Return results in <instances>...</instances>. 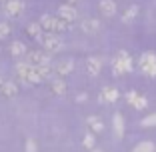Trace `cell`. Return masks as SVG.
Masks as SVG:
<instances>
[{
	"instance_id": "1",
	"label": "cell",
	"mask_w": 156,
	"mask_h": 152,
	"mask_svg": "<svg viewBox=\"0 0 156 152\" xmlns=\"http://www.w3.org/2000/svg\"><path fill=\"white\" fill-rule=\"evenodd\" d=\"M40 26L44 28L48 34H62V32H66L68 30V22L66 20H62V18H58V16H50V14H44L40 18Z\"/></svg>"
},
{
	"instance_id": "2",
	"label": "cell",
	"mask_w": 156,
	"mask_h": 152,
	"mask_svg": "<svg viewBox=\"0 0 156 152\" xmlns=\"http://www.w3.org/2000/svg\"><path fill=\"white\" fill-rule=\"evenodd\" d=\"M16 72H18V76L28 84H40L42 82V76H40V72H38V68L32 66V64H28V62H18V64H16Z\"/></svg>"
},
{
	"instance_id": "3",
	"label": "cell",
	"mask_w": 156,
	"mask_h": 152,
	"mask_svg": "<svg viewBox=\"0 0 156 152\" xmlns=\"http://www.w3.org/2000/svg\"><path fill=\"white\" fill-rule=\"evenodd\" d=\"M26 60H28V64H32V66H50V62H52L50 54L48 52H40V50L28 52Z\"/></svg>"
},
{
	"instance_id": "4",
	"label": "cell",
	"mask_w": 156,
	"mask_h": 152,
	"mask_svg": "<svg viewBox=\"0 0 156 152\" xmlns=\"http://www.w3.org/2000/svg\"><path fill=\"white\" fill-rule=\"evenodd\" d=\"M40 42H42V46H44V50L46 52H60L62 50V40H60L56 34H44V36L40 38Z\"/></svg>"
},
{
	"instance_id": "5",
	"label": "cell",
	"mask_w": 156,
	"mask_h": 152,
	"mask_svg": "<svg viewBox=\"0 0 156 152\" xmlns=\"http://www.w3.org/2000/svg\"><path fill=\"white\" fill-rule=\"evenodd\" d=\"M4 12L8 18H20L24 12V2L22 0H8L4 4Z\"/></svg>"
},
{
	"instance_id": "6",
	"label": "cell",
	"mask_w": 156,
	"mask_h": 152,
	"mask_svg": "<svg viewBox=\"0 0 156 152\" xmlns=\"http://www.w3.org/2000/svg\"><path fill=\"white\" fill-rule=\"evenodd\" d=\"M76 16H78L76 8H74V6H70V4H62V6L58 8V18L66 20V22H72V20H76Z\"/></svg>"
},
{
	"instance_id": "7",
	"label": "cell",
	"mask_w": 156,
	"mask_h": 152,
	"mask_svg": "<svg viewBox=\"0 0 156 152\" xmlns=\"http://www.w3.org/2000/svg\"><path fill=\"white\" fill-rule=\"evenodd\" d=\"M48 90H50L52 94H56V96H64L66 94V84H64V80H60V78H56V80H50V84H48Z\"/></svg>"
},
{
	"instance_id": "8",
	"label": "cell",
	"mask_w": 156,
	"mask_h": 152,
	"mask_svg": "<svg viewBox=\"0 0 156 152\" xmlns=\"http://www.w3.org/2000/svg\"><path fill=\"white\" fill-rule=\"evenodd\" d=\"M98 10H100V14H104V16H114L116 14V2L114 0H100Z\"/></svg>"
},
{
	"instance_id": "9",
	"label": "cell",
	"mask_w": 156,
	"mask_h": 152,
	"mask_svg": "<svg viewBox=\"0 0 156 152\" xmlns=\"http://www.w3.org/2000/svg\"><path fill=\"white\" fill-rule=\"evenodd\" d=\"M114 70H116V72H124V70H130V60H128V56L124 54V52H120L118 58H114Z\"/></svg>"
},
{
	"instance_id": "10",
	"label": "cell",
	"mask_w": 156,
	"mask_h": 152,
	"mask_svg": "<svg viewBox=\"0 0 156 152\" xmlns=\"http://www.w3.org/2000/svg\"><path fill=\"white\" fill-rule=\"evenodd\" d=\"M42 30H44V28L40 26V22H30L26 26V34L30 38H34V40H40L42 38Z\"/></svg>"
},
{
	"instance_id": "11",
	"label": "cell",
	"mask_w": 156,
	"mask_h": 152,
	"mask_svg": "<svg viewBox=\"0 0 156 152\" xmlns=\"http://www.w3.org/2000/svg\"><path fill=\"white\" fill-rule=\"evenodd\" d=\"M18 94V86L14 82H4V86H2V90H0V96L4 98H14Z\"/></svg>"
},
{
	"instance_id": "12",
	"label": "cell",
	"mask_w": 156,
	"mask_h": 152,
	"mask_svg": "<svg viewBox=\"0 0 156 152\" xmlns=\"http://www.w3.org/2000/svg\"><path fill=\"white\" fill-rule=\"evenodd\" d=\"M72 70H74V62L72 60H62V62L56 66V72H58L60 76H68Z\"/></svg>"
},
{
	"instance_id": "13",
	"label": "cell",
	"mask_w": 156,
	"mask_h": 152,
	"mask_svg": "<svg viewBox=\"0 0 156 152\" xmlns=\"http://www.w3.org/2000/svg\"><path fill=\"white\" fill-rule=\"evenodd\" d=\"M80 28H82V32H86V34H94V32H98V28H100V24H98V20H84L82 24H80Z\"/></svg>"
},
{
	"instance_id": "14",
	"label": "cell",
	"mask_w": 156,
	"mask_h": 152,
	"mask_svg": "<svg viewBox=\"0 0 156 152\" xmlns=\"http://www.w3.org/2000/svg\"><path fill=\"white\" fill-rule=\"evenodd\" d=\"M100 68H102V62H100L98 58H88V62H86V70H88V74L96 76V74L100 72Z\"/></svg>"
},
{
	"instance_id": "15",
	"label": "cell",
	"mask_w": 156,
	"mask_h": 152,
	"mask_svg": "<svg viewBox=\"0 0 156 152\" xmlns=\"http://www.w3.org/2000/svg\"><path fill=\"white\" fill-rule=\"evenodd\" d=\"M86 122H88V126H90L94 132H102V130H104V122H102L98 116H90Z\"/></svg>"
},
{
	"instance_id": "16",
	"label": "cell",
	"mask_w": 156,
	"mask_h": 152,
	"mask_svg": "<svg viewBox=\"0 0 156 152\" xmlns=\"http://www.w3.org/2000/svg\"><path fill=\"white\" fill-rule=\"evenodd\" d=\"M10 52H12V56H22V54H26V46H24L22 42H12V46H10Z\"/></svg>"
},
{
	"instance_id": "17",
	"label": "cell",
	"mask_w": 156,
	"mask_h": 152,
	"mask_svg": "<svg viewBox=\"0 0 156 152\" xmlns=\"http://www.w3.org/2000/svg\"><path fill=\"white\" fill-rule=\"evenodd\" d=\"M104 100H108V102H112V100H116V98H118V90H116V88H104Z\"/></svg>"
},
{
	"instance_id": "18",
	"label": "cell",
	"mask_w": 156,
	"mask_h": 152,
	"mask_svg": "<svg viewBox=\"0 0 156 152\" xmlns=\"http://www.w3.org/2000/svg\"><path fill=\"white\" fill-rule=\"evenodd\" d=\"M114 132H116V136H122V134H124L122 116H120V114H116V116H114Z\"/></svg>"
},
{
	"instance_id": "19",
	"label": "cell",
	"mask_w": 156,
	"mask_h": 152,
	"mask_svg": "<svg viewBox=\"0 0 156 152\" xmlns=\"http://www.w3.org/2000/svg\"><path fill=\"white\" fill-rule=\"evenodd\" d=\"M132 152H154V144L152 142H140Z\"/></svg>"
},
{
	"instance_id": "20",
	"label": "cell",
	"mask_w": 156,
	"mask_h": 152,
	"mask_svg": "<svg viewBox=\"0 0 156 152\" xmlns=\"http://www.w3.org/2000/svg\"><path fill=\"white\" fill-rule=\"evenodd\" d=\"M36 68H38V72H40L42 80H46V78L52 76V66H36Z\"/></svg>"
},
{
	"instance_id": "21",
	"label": "cell",
	"mask_w": 156,
	"mask_h": 152,
	"mask_svg": "<svg viewBox=\"0 0 156 152\" xmlns=\"http://www.w3.org/2000/svg\"><path fill=\"white\" fill-rule=\"evenodd\" d=\"M10 26L8 24H4V22H0V40H4V38H8L10 36Z\"/></svg>"
},
{
	"instance_id": "22",
	"label": "cell",
	"mask_w": 156,
	"mask_h": 152,
	"mask_svg": "<svg viewBox=\"0 0 156 152\" xmlns=\"http://www.w3.org/2000/svg\"><path fill=\"white\" fill-rule=\"evenodd\" d=\"M82 144H84V148H92L94 146V136H92V134H86L84 140H82Z\"/></svg>"
},
{
	"instance_id": "23",
	"label": "cell",
	"mask_w": 156,
	"mask_h": 152,
	"mask_svg": "<svg viewBox=\"0 0 156 152\" xmlns=\"http://www.w3.org/2000/svg\"><path fill=\"white\" fill-rule=\"evenodd\" d=\"M154 124H156V114H152V116H148V118L142 120V126H146V128L148 126H154Z\"/></svg>"
},
{
	"instance_id": "24",
	"label": "cell",
	"mask_w": 156,
	"mask_h": 152,
	"mask_svg": "<svg viewBox=\"0 0 156 152\" xmlns=\"http://www.w3.org/2000/svg\"><path fill=\"white\" fill-rule=\"evenodd\" d=\"M134 14H136V6H132V8H128V10H126V14H124V20L128 22L130 18H134Z\"/></svg>"
},
{
	"instance_id": "25",
	"label": "cell",
	"mask_w": 156,
	"mask_h": 152,
	"mask_svg": "<svg viewBox=\"0 0 156 152\" xmlns=\"http://www.w3.org/2000/svg\"><path fill=\"white\" fill-rule=\"evenodd\" d=\"M26 152H36V142L34 140H28L26 142Z\"/></svg>"
},
{
	"instance_id": "26",
	"label": "cell",
	"mask_w": 156,
	"mask_h": 152,
	"mask_svg": "<svg viewBox=\"0 0 156 152\" xmlns=\"http://www.w3.org/2000/svg\"><path fill=\"white\" fill-rule=\"evenodd\" d=\"M78 2H82V0H68V4H70V6H74V4H78Z\"/></svg>"
},
{
	"instance_id": "27",
	"label": "cell",
	"mask_w": 156,
	"mask_h": 152,
	"mask_svg": "<svg viewBox=\"0 0 156 152\" xmlns=\"http://www.w3.org/2000/svg\"><path fill=\"white\" fill-rule=\"evenodd\" d=\"M2 86H4V82H2V78H0V90H2Z\"/></svg>"
},
{
	"instance_id": "28",
	"label": "cell",
	"mask_w": 156,
	"mask_h": 152,
	"mask_svg": "<svg viewBox=\"0 0 156 152\" xmlns=\"http://www.w3.org/2000/svg\"><path fill=\"white\" fill-rule=\"evenodd\" d=\"M0 2H2V4H6V2H8V0H0Z\"/></svg>"
},
{
	"instance_id": "29",
	"label": "cell",
	"mask_w": 156,
	"mask_h": 152,
	"mask_svg": "<svg viewBox=\"0 0 156 152\" xmlns=\"http://www.w3.org/2000/svg\"><path fill=\"white\" fill-rule=\"evenodd\" d=\"M94 152H100V150H94Z\"/></svg>"
}]
</instances>
